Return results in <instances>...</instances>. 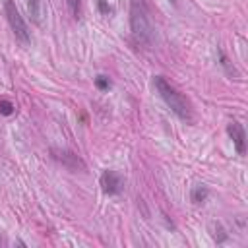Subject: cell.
Masks as SVG:
<instances>
[{"mask_svg": "<svg viewBox=\"0 0 248 248\" xmlns=\"http://www.w3.org/2000/svg\"><path fill=\"white\" fill-rule=\"evenodd\" d=\"M207 196H209V188H207L205 184H196V186H192V190H190V200H192V203H196V205L203 203V202L207 200Z\"/></svg>", "mask_w": 248, "mask_h": 248, "instance_id": "ba28073f", "label": "cell"}, {"mask_svg": "<svg viewBox=\"0 0 248 248\" xmlns=\"http://www.w3.org/2000/svg\"><path fill=\"white\" fill-rule=\"evenodd\" d=\"M95 85H97L99 89H103V91H105V89H108V87H110V79H108L107 76H97V78H95Z\"/></svg>", "mask_w": 248, "mask_h": 248, "instance_id": "8fae6325", "label": "cell"}, {"mask_svg": "<svg viewBox=\"0 0 248 248\" xmlns=\"http://www.w3.org/2000/svg\"><path fill=\"white\" fill-rule=\"evenodd\" d=\"M25 6H27V14H29L31 21L41 25L43 16H45V0H25Z\"/></svg>", "mask_w": 248, "mask_h": 248, "instance_id": "52a82bcc", "label": "cell"}, {"mask_svg": "<svg viewBox=\"0 0 248 248\" xmlns=\"http://www.w3.org/2000/svg\"><path fill=\"white\" fill-rule=\"evenodd\" d=\"M97 8H99V12H101V14H105V16H108V14L112 12V8L108 6V2H107V0H97Z\"/></svg>", "mask_w": 248, "mask_h": 248, "instance_id": "7c38bea8", "label": "cell"}, {"mask_svg": "<svg viewBox=\"0 0 248 248\" xmlns=\"http://www.w3.org/2000/svg\"><path fill=\"white\" fill-rule=\"evenodd\" d=\"M130 29L136 41L143 45H153L155 41V27L151 23L149 12L141 0H134L130 6Z\"/></svg>", "mask_w": 248, "mask_h": 248, "instance_id": "7a4b0ae2", "label": "cell"}, {"mask_svg": "<svg viewBox=\"0 0 248 248\" xmlns=\"http://www.w3.org/2000/svg\"><path fill=\"white\" fill-rule=\"evenodd\" d=\"M153 85H155L159 97L165 101V105H167L180 120H186V122H188V120L192 118V107H190L188 99H186L182 93H178L163 76H155V78H153Z\"/></svg>", "mask_w": 248, "mask_h": 248, "instance_id": "6da1fadb", "label": "cell"}, {"mask_svg": "<svg viewBox=\"0 0 248 248\" xmlns=\"http://www.w3.org/2000/svg\"><path fill=\"white\" fill-rule=\"evenodd\" d=\"M4 14H6V19H8V23H10L16 39L19 43H23V45H29V41H31L29 27H27V23H25L23 16L19 14V10H17V6H16L14 0H4Z\"/></svg>", "mask_w": 248, "mask_h": 248, "instance_id": "3957f363", "label": "cell"}, {"mask_svg": "<svg viewBox=\"0 0 248 248\" xmlns=\"http://www.w3.org/2000/svg\"><path fill=\"white\" fill-rule=\"evenodd\" d=\"M68 2V8H70V12L78 17L79 16V0H66Z\"/></svg>", "mask_w": 248, "mask_h": 248, "instance_id": "4fadbf2b", "label": "cell"}, {"mask_svg": "<svg viewBox=\"0 0 248 248\" xmlns=\"http://www.w3.org/2000/svg\"><path fill=\"white\" fill-rule=\"evenodd\" d=\"M50 155H52V159H54L56 163H60L64 169H68V170H72V172H85V170H87L85 161H83L78 153H74V151H70V149L52 147V149H50Z\"/></svg>", "mask_w": 248, "mask_h": 248, "instance_id": "277c9868", "label": "cell"}, {"mask_svg": "<svg viewBox=\"0 0 248 248\" xmlns=\"http://www.w3.org/2000/svg\"><path fill=\"white\" fill-rule=\"evenodd\" d=\"M227 134L231 136L236 153H238V155H244V151H246V134H244L242 124L236 122V120L229 122V124H227Z\"/></svg>", "mask_w": 248, "mask_h": 248, "instance_id": "8992f818", "label": "cell"}, {"mask_svg": "<svg viewBox=\"0 0 248 248\" xmlns=\"http://www.w3.org/2000/svg\"><path fill=\"white\" fill-rule=\"evenodd\" d=\"M169 2H170V4H174V6L178 4V0H169Z\"/></svg>", "mask_w": 248, "mask_h": 248, "instance_id": "5bb4252c", "label": "cell"}, {"mask_svg": "<svg viewBox=\"0 0 248 248\" xmlns=\"http://www.w3.org/2000/svg\"><path fill=\"white\" fill-rule=\"evenodd\" d=\"M0 244H2V236H0Z\"/></svg>", "mask_w": 248, "mask_h": 248, "instance_id": "9a60e30c", "label": "cell"}, {"mask_svg": "<svg viewBox=\"0 0 248 248\" xmlns=\"http://www.w3.org/2000/svg\"><path fill=\"white\" fill-rule=\"evenodd\" d=\"M101 190L107 196H118L124 190V178L116 172V170H103L101 178H99Z\"/></svg>", "mask_w": 248, "mask_h": 248, "instance_id": "5b68a950", "label": "cell"}, {"mask_svg": "<svg viewBox=\"0 0 248 248\" xmlns=\"http://www.w3.org/2000/svg\"><path fill=\"white\" fill-rule=\"evenodd\" d=\"M14 108H16V107H14L10 101H6V99H2V101H0V114L10 116V114L14 112Z\"/></svg>", "mask_w": 248, "mask_h": 248, "instance_id": "30bf717a", "label": "cell"}, {"mask_svg": "<svg viewBox=\"0 0 248 248\" xmlns=\"http://www.w3.org/2000/svg\"><path fill=\"white\" fill-rule=\"evenodd\" d=\"M211 236H213V240L217 242V244H221V242H225L227 238H229V234L225 232V229L221 227V223H211Z\"/></svg>", "mask_w": 248, "mask_h": 248, "instance_id": "9c48e42d", "label": "cell"}]
</instances>
